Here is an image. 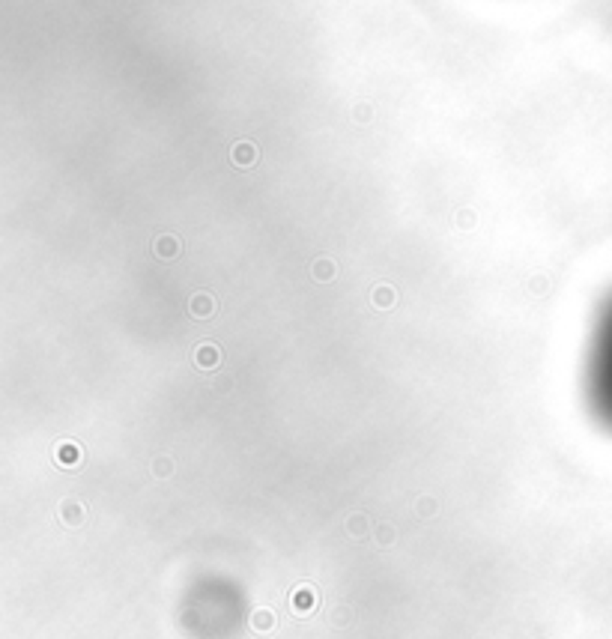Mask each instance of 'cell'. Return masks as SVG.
Returning <instances> with one entry per match:
<instances>
[{
    "instance_id": "obj_1",
    "label": "cell",
    "mask_w": 612,
    "mask_h": 639,
    "mask_svg": "<svg viewBox=\"0 0 612 639\" xmlns=\"http://www.w3.org/2000/svg\"><path fill=\"white\" fill-rule=\"evenodd\" d=\"M589 400L594 415L612 427V302L603 308L594 329L589 356Z\"/></svg>"
}]
</instances>
